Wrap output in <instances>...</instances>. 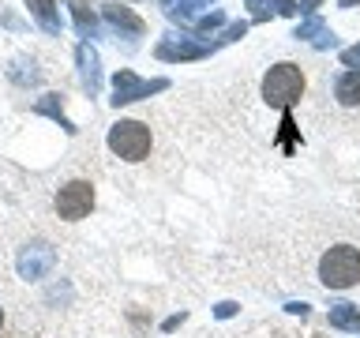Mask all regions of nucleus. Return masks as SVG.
<instances>
[{"label": "nucleus", "mask_w": 360, "mask_h": 338, "mask_svg": "<svg viewBox=\"0 0 360 338\" xmlns=\"http://www.w3.org/2000/svg\"><path fill=\"white\" fill-rule=\"evenodd\" d=\"M319 278L330 289H349L360 282V252L353 244H338L319 259Z\"/></svg>", "instance_id": "nucleus-1"}, {"label": "nucleus", "mask_w": 360, "mask_h": 338, "mask_svg": "<svg viewBox=\"0 0 360 338\" xmlns=\"http://www.w3.org/2000/svg\"><path fill=\"white\" fill-rule=\"evenodd\" d=\"M304 94V72L297 64H274L266 72L263 79V98H266V106H274V109H289L292 101H297Z\"/></svg>", "instance_id": "nucleus-2"}, {"label": "nucleus", "mask_w": 360, "mask_h": 338, "mask_svg": "<svg viewBox=\"0 0 360 338\" xmlns=\"http://www.w3.org/2000/svg\"><path fill=\"white\" fill-rule=\"evenodd\" d=\"M109 151L124 162H143L150 154V128L139 120H117L109 128Z\"/></svg>", "instance_id": "nucleus-3"}, {"label": "nucleus", "mask_w": 360, "mask_h": 338, "mask_svg": "<svg viewBox=\"0 0 360 338\" xmlns=\"http://www.w3.org/2000/svg\"><path fill=\"white\" fill-rule=\"evenodd\" d=\"M90 207H94V184H86V180H68V184L56 192V214H60L64 222L86 218Z\"/></svg>", "instance_id": "nucleus-4"}, {"label": "nucleus", "mask_w": 360, "mask_h": 338, "mask_svg": "<svg viewBox=\"0 0 360 338\" xmlns=\"http://www.w3.org/2000/svg\"><path fill=\"white\" fill-rule=\"evenodd\" d=\"M169 83L165 79H139L135 72H117L112 75V106H128V101H139V98H150L154 90H165Z\"/></svg>", "instance_id": "nucleus-5"}, {"label": "nucleus", "mask_w": 360, "mask_h": 338, "mask_svg": "<svg viewBox=\"0 0 360 338\" xmlns=\"http://www.w3.org/2000/svg\"><path fill=\"white\" fill-rule=\"evenodd\" d=\"M53 263H56V252L49 244H30V248H22L19 252V275L27 278V282H34V278H45L53 270Z\"/></svg>", "instance_id": "nucleus-6"}, {"label": "nucleus", "mask_w": 360, "mask_h": 338, "mask_svg": "<svg viewBox=\"0 0 360 338\" xmlns=\"http://www.w3.org/2000/svg\"><path fill=\"white\" fill-rule=\"evenodd\" d=\"M207 53H210L207 42H191V38H165L158 45V61H199Z\"/></svg>", "instance_id": "nucleus-7"}, {"label": "nucleus", "mask_w": 360, "mask_h": 338, "mask_svg": "<svg viewBox=\"0 0 360 338\" xmlns=\"http://www.w3.org/2000/svg\"><path fill=\"white\" fill-rule=\"evenodd\" d=\"M75 61H79V75H83V87L90 90V94H98V90H101V61H98V53L83 42V45L75 49Z\"/></svg>", "instance_id": "nucleus-8"}, {"label": "nucleus", "mask_w": 360, "mask_h": 338, "mask_svg": "<svg viewBox=\"0 0 360 338\" xmlns=\"http://www.w3.org/2000/svg\"><path fill=\"white\" fill-rule=\"evenodd\" d=\"M101 19H105L109 27H117V30H128V34H143L146 30V23L135 15V11L120 8V4H101Z\"/></svg>", "instance_id": "nucleus-9"}, {"label": "nucleus", "mask_w": 360, "mask_h": 338, "mask_svg": "<svg viewBox=\"0 0 360 338\" xmlns=\"http://www.w3.org/2000/svg\"><path fill=\"white\" fill-rule=\"evenodd\" d=\"M27 8L45 34H60L64 23H60V11H56V0H27Z\"/></svg>", "instance_id": "nucleus-10"}, {"label": "nucleus", "mask_w": 360, "mask_h": 338, "mask_svg": "<svg viewBox=\"0 0 360 338\" xmlns=\"http://www.w3.org/2000/svg\"><path fill=\"white\" fill-rule=\"evenodd\" d=\"M330 327L349 334H360V308L356 304H330Z\"/></svg>", "instance_id": "nucleus-11"}, {"label": "nucleus", "mask_w": 360, "mask_h": 338, "mask_svg": "<svg viewBox=\"0 0 360 338\" xmlns=\"http://www.w3.org/2000/svg\"><path fill=\"white\" fill-rule=\"evenodd\" d=\"M34 109H38V113H45V117H53V120L60 124L64 132H72V135L79 132L75 124L64 117V109H60V94H41V98H38V106H34Z\"/></svg>", "instance_id": "nucleus-12"}, {"label": "nucleus", "mask_w": 360, "mask_h": 338, "mask_svg": "<svg viewBox=\"0 0 360 338\" xmlns=\"http://www.w3.org/2000/svg\"><path fill=\"white\" fill-rule=\"evenodd\" d=\"M334 94L342 106H360V72H345L342 79H338Z\"/></svg>", "instance_id": "nucleus-13"}, {"label": "nucleus", "mask_w": 360, "mask_h": 338, "mask_svg": "<svg viewBox=\"0 0 360 338\" xmlns=\"http://www.w3.org/2000/svg\"><path fill=\"white\" fill-rule=\"evenodd\" d=\"M72 15H75V27L83 38H94L98 34V19L94 11H90V0H72Z\"/></svg>", "instance_id": "nucleus-14"}, {"label": "nucleus", "mask_w": 360, "mask_h": 338, "mask_svg": "<svg viewBox=\"0 0 360 338\" xmlns=\"http://www.w3.org/2000/svg\"><path fill=\"white\" fill-rule=\"evenodd\" d=\"M297 38H311L315 45H319V49H326V45H334V34L323 27V19H319V15H311L308 23H300Z\"/></svg>", "instance_id": "nucleus-15"}, {"label": "nucleus", "mask_w": 360, "mask_h": 338, "mask_svg": "<svg viewBox=\"0 0 360 338\" xmlns=\"http://www.w3.org/2000/svg\"><path fill=\"white\" fill-rule=\"evenodd\" d=\"M162 4H165V15H169V19L191 23V19H195V8H199V0H162Z\"/></svg>", "instance_id": "nucleus-16"}, {"label": "nucleus", "mask_w": 360, "mask_h": 338, "mask_svg": "<svg viewBox=\"0 0 360 338\" xmlns=\"http://www.w3.org/2000/svg\"><path fill=\"white\" fill-rule=\"evenodd\" d=\"M221 23H225L221 11H210V15H202V19L195 23V30H199V34H207V30H214V27H221Z\"/></svg>", "instance_id": "nucleus-17"}, {"label": "nucleus", "mask_w": 360, "mask_h": 338, "mask_svg": "<svg viewBox=\"0 0 360 338\" xmlns=\"http://www.w3.org/2000/svg\"><path fill=\"white\" fill-rule=\"evenodd\" d=\"M248 8L255 11V19H266L270 8H274V0H248Z\"/></svg>", "instance_id": "nucleus-18"}, {"label": "nucleus", "mask_w": 360, "mask_h": 338, "mask_svg": "<svg viewBox=\"0 0 360 338\" xmlns=\"http://www.w3.org/2000/svg\"><path fill=\"white\" fill-rule=\"evenodd\" d=\"M244 30H248V23H233V27H225L218 42H236V38H244Z\"/></svg>", "instance_id": "nucleus-19"}, {"label": "nucleus", "mask_w": 360, "mask_h": 338, "mask_svg": "<svg viewBox=\"0 0 360 338\" xmlns=\"http://www.w3.org/2000/svg\"><path fill=\"white\" fill-rule=\"evenodd\" d=\"M274 11H278V15H297L300 4H297V0H274Z\"/></svg>", "instance_id": "nucleus-20"}, {"label": "nucleus", "mask_w": 360, "mask_h": 338, "mask_svg": "<svg viewBox=\"0 0 360 338\" xmlns=\"http://www.w3.org/2000/svg\"><path fill=\"white\" fill-rule=\"evenodd\" d=\"M342 64H345V68H360V45H353V49L342 53Z\"/></svg>", "instance_id": "nucleus-21"}, {"label": "nucleus", "mask_w": 360, "mask_h": 338, "mask_svg": "<svg viewBox=\"0 0 360 338\" xmlns=\"http://www.w3.org/2000/svg\"><path fill=\"white\" fill-rule=\"evenodd\" d=\"M233 312H236V304H233V301H225V304H218V315H221V320H229Z\"/></svg>", "instance_id": "nucleus-22"}, {"label": "nucleus", "mask_w": 360, "mask_h": 338, "mask_svg": "<svg viewBox=\"0 0 360 338\" xmlns=\"http://www.w3.org/2000/svg\"><path fill=\"white\" fill-rule=\"evenodd\" d=\"M315 4H323V0H300V11H315Z\"/></svg>", "instance_id": "nucleus-23"}, {"label": "nucleus", "mask_w": 360, "mask_h": 338, "mask_svg": "<svg viewBox=\"0 0 360 338\" xmlns=\"http://www.w3.org/2000/svg\"><path fill=\"white\" fill-rule=\"evenodd\" d=\"M338 4H342V8H356L360 0H338Z\"/></svg>", "instance_id": "nucleus-24"}, {"label": "nucleus", "mask_w": 360, "mask_h": 338, "mask_svg": "<svg viewBox=\"0 0 360 338\" xmlns=\"http://www.w3.org/2000/svg\"><path fill=\"white\" fill-rule=\"evenodd\" d=\"M0 323H4V308H0Z\"/></svg>", "instance_id": "nucleus-25"}]
</instances>
